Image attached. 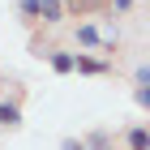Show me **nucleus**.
I'll return each mask as SVG.
<instances>
[{
    "instance_id": "9d476101",
    "label": "nucleus",
    "mask_w": 150,
    "mask_h": 150,
    "mask_svg": "<svg viewBox=\"0 0 150 150\" xmlns=\"http://www.w3.org/2000/svg\"><path fill=\"white\" fill-rule=\"evenodd\" d=\"M133 86H137V90H150V69H146V64L133 73Z\"/></svg>"
},
{
    "instance_id": "f257e3e1",
    "label": "nucleus",
    "mask_w": 150,
    "mask_h": 150,
    "mask_svg": "<svg viewBox=\"0 0 150 150\" xmlns=\"http://www.w3.org/2000/svg\"><path fill=\"white\" fill-rule=\"evenodd\" d=\"M64 17H69L64 0H39V22H43V26H60Z\"/></svg>"
},
{
    "instance_id": "39448f33",
    "label": "nucleus",
    "mask_w": 150,
    "mask_h": 150,
    "mask_svg": "<svg viewBox=\"0 0 150 150\" xmlns=\"http://www.w3.org/2000/svg\"><path fill=\"white\" fill-rule=\"evenodd\" d=\"M73 39H77V47H103V35H99L94 22H81L77 30H73Z\"/></svg>"
},
{
    "instance_id": "423d86ee",
    "label": "nucleus",
    "mask_w": 150,
    "mask_h": 150,
    "mask_svg": "<svg viewBox=\"0 0 150 150\" xmlns=\"http://www.w3.org/2000/svg\"><path fill=\"white\" fill-rule=\"evenodd\" d=\"M125 146H129V150H150V125L125 129Z\"/></svg>"
},
{
    "instance_id": "ddd939ff",
    "label": "nucleus",
    "mask_w": 150,
    "mask_h": 150,
    "mask_svg": "<svg viewBox=\"0 0 150 150\" xmlns=\"http://www.w3.org/2000/svg\"><path fill=\"white\" fill-rule=\"evenodd\" d=\"M60 150H86V146H81V142H73V137H64V142H60Z\"/></svg>"
},
{
    "instance_id": "f8f14e48",
    "label": "nucleus",
    "mask_w": 150,
    "mask_h": 150,
    "mask_svg": "<svg viewBox=\"0 0 150 150\" xmlns=\"http://www.w3.org/2000/svg\"><path fill=\"white\" fill-rule=\"evenodd\" d=\"M107 4H112L116 13H129V9H133V0H107Z\"/></svg>"
},
{
    "instance_id": "6e6552de",
    "label": "nucleus",
    "mask_w": 150,
    "mask_h": 150,
    "mask_svg": "<svg viewBox=\"0 0 150 150\" xmlns=\"http://www.w3.org/2000/svg\"><path fill=\"white\" fill-rule=\"evenodd\" d=\"M22 125V107L17 103H0V129H17Z\"/></svg>"
},
{
    "instance_id": "7ed1b4c3",
    "label": "nucleus",
    "mask_w": 150,
    "mask_h": 150,
    "mask_svg": "<svg viewBox=\"0 0 150 150\" xmlns=\"http://www.w3.org/2000/svg\"><path fill=\"white\" fill-rule=\"evenodd\" d=\"M64 9H69L73 17H94V13L107 9V0H64Z\"/></svg>"
},
{
    "instance_id": "1a4fd4ad",
    "label": "nucleus",
    "mask_w": 150,
    "mask_h": 150,
    "mask_svg": "<svg viewBox=\"0 0 150 150\" xmlns=\"http://www.w3.org/2000/svg\"><path fill=\"white\" fill-rule=\"evenodd\" d=\"M17 9H22L26 22H39V0H17Z\"/></svg>"
},
{
    "instance_id": "0eeeda50",
    "label": "nucleus",
    "mask_w": 150,
    "mask_h": 150,
    "mask_svg": "<svg viewBox=\"0 0 150 150\" xmlns=\"http://www.w3.org/2000/svg\"><path fill=\"white\" fill-rule=\"evenodd\" d=\"M81 146L86 150H112V133H107V129H90V133L81 137Z\"/></svg>"
},
{
    "instance_id": "9b49d317",
    "label": "nucleus",
    "mask_w": 150,
    "mask_h": 150,
    "mask_svg": "<svg viewBox=\"0 0 150 150\" xmlns=\"http://www.w3.org/2000/svg\"><path fill=\"white\" fill-rule=\"evenodd\" d=\"M133 103H137V107H146V112H150V90H133Z\"/></svg>"
},
{
    "instance_id": "20e7f679",
    "label": "nucleus",
    "mask_w": 150,
    "mask_h": 150,
    "mask_svg": "<svg viewBox=\"0 0 150 150\" xmlns=\"http://www.w3.org/2000/svg\"><path fill=\"white\" fill-rule=\"evenodd\" d=\"M107 69H112L107 60H94V56H81V52H77V69H73V73H81V77H103Z\"/></svg>"
},
{
    "instance_id": "f03ea898",
    "label": "nucleus",
    "mask_w": 150,
    "mask_h": 150,
    "mask_svg": "<svg viewBox=\"0 0 150 150\" xmlns=\"http://www.w3.org/2000/svg\"><path fill=\"white\" fill-rule=\"evenodd\" d=\"M47 64H52L60 77H69V73L77 69V52H47Z\"/></svg>"
}]
</instances>
